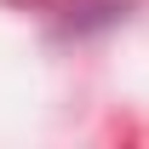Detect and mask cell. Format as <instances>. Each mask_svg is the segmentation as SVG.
Listing matches in <instances>:
<instances>
[{
	"instance_id": "1",
	"label": "cell",
	"mask_w": 149,
	"mask_h": 149,
	"mask_svg": "<svg viewBox=\"0 0 149 149\" xmlns=\"http://www.w3.org/2000/svg\"><path fill=\"white\" fill-rule=\"evenodd\" d=\"M115 17H126V6L120 0H86L80 6V17H63V29H74V35H86V29H97V23H115Z\"/></svg>"
}]
</instances>
